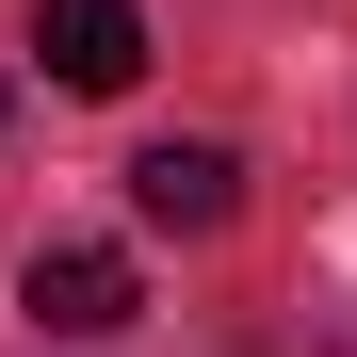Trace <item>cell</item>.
I'll use <instances>...</instances> for the list:
<instances>
[{"instance_id":"cell-1","label":"cell","mask_w":357,"mask_h":357,"mask_svg":"<svg viewBox=\"0 0 357 357\" xmlns=\"http://www.w3.org/2000/svg\"><path fill=\"white\" fill-rule=\"evenodd\" d=\"M17 309L49 325V341H114L146 309V276H130V244H33V276H17Z\"/></svg>"},{"instance_id":"cell-2","label":"cell","mask_w":357,"mask_h":357,"mask_svg":"<svg viewBox=\"0 0 357 357\" xmlns=\"http://www.w3.org/2000/svg\"><path fill=\"white\" fill-rule=\"evenodd\" d=\"M49 82L66 98H130L146 82V17L130 0H49Z\"/></svg>"},{"instance_id":"cell-3","label":"cell","mask_w":357,"mask_h":357,"mask_svg":"<svg viewBox=\"0 0 357 357\" xmlns=\"http://www.w3.org/2000/svg\"><path fill=\"white\" fill-rule=\"evenodd\" d=\"M130 211H146V227H227V211H244V162L178 130V146H146V162H130Z\"/></svg>"}]
</instances>
